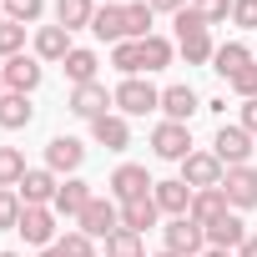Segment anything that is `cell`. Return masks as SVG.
<instances>
[{"label": "cell", "mask_w": 257, "mask_h": 257, "mask_svg": "<svg viewBox=\"0 0 257 257\" xmlns=\"http://www.w3.org/2000/svg\"><path fill=\"white\" fill-rule=\"evenodd\" d=\"M0 16H6V0H0Z\"/></svg>", "instance_id": "obj_47"}, {"label": "cell", "mask_w": 257, "mask_h": 257, "mask_svg": "<svg viewBox=\"0 0 257 257\" xmlns=\"http://www.w3.org/2000/svg\"><path fill=\"white\" fill-rule=\"evenodd\" d=\"M192 11H197L207 26H217V21H227V16H232V0H192Z\"/></svg>", "instance_id": "obj_37"}, {"label": "cell", "mask_w": 257, "mask_h": 257, "mask_svg": "<svg viewBox=\"0 0 257 257\" xmlns=\"http://www.w3.org/2000/svg\"><path fill=\"white\" fill-rule=\"evenodd\" d=\"M41 257H61V247H41Z\"/></svg>", "instance_id": "obj_43"}, {"label": "cell", "mask_w": 257, "mask_h": 257, "mask_svg": "<svg viewBox=\"0 0 257 257\" xmlns=\"http://www.w3.org/2000/svg\"><path fill=\"white\" fill-rule=\"evenodd\" d=\"M222 192H227V207L252 212V207H257V167H227Z\"/></svg>", "instance_id": "obj_6"}, {"label": "cell", "mask_w": 257, "mask_h": 257, "mask_svg": "<svg viewBox=\"0 0 257 257\" xmlns=\"http://www.w3.org/2000/svg\"><path fill=\"white\" fill-rule=\"evenodd\" d=\"M177 46H182L187 66H202V61H212V56H217V46H212L207 26H197V31H177Z\"/></svg>", "instance_id": "obj_22"}, {"label": "cell", "mask_w": 257, "mask_h": 257, "mask_svg": "<svg viewBox=\"0 0 257 257\" xmlns=\"http://www.w3.org/2000/svg\"><path fill=\"white\" fill-rule=\"evenodd\" d=\"M202 257H232V252H217V247H207V252H202Z\"/></svg>", "instance_id": "obj_44"}, {"label": "cell", "mask_w": 257, "mask_h": 257, "mask_svg": "<svg viewBox=\"0 0 257 257\" xmlns=\"http://www.w3.org/2000/svg\"><path fill=\"white\" fill-rule=\"evenodd\" d=\"M91 31H96L101 41L121 46V41H126V6H101V11H96V21H91Z\"/></svg>", "instance_id": "obj_21"}, {"label": "cell", "mask_w": 257, "mask_h": 257, "mask_svg": "<svg viewBox=\"0 0 257 257\" xmlns=\"http://www.w3.org/2000/svg\"><path fill=\"white\" fill-rule=\"evenodd\" d=\"M152 152L162 162H187L192 157V132H187L182 121H162L157 132H152Z\"/></svg>", "instance_id": "obj_4"}, {"label": "cell", "mask_w": 257, "mask_h": 257, "mask_svg": "<svg viewBox=\"0 0 257 257\" xmlns=\"http://www.w3.org/2000/svg\"><path fill=\"white\" fill-rule=\"evenodd\" d=\"M212 61H217V66H212V71H217V76H227V81H232V76H242V71H247V66H252V51H247V46H242V41H227V46H217V56H212Z\"/></svg>", "instance_id": "obj_23"}, {"label": "cell", "mask_w": 257, "mask_h": 257, "mask_svg": "<svg viewBox=\"0 0 257 257\" xmlns=\"http://www.w3.org/2000/svg\"><path fill=\"white\" fill-rule=\"evenodd\" d=\"M56 21H61L66 31L91 26V21H96V0H56Z\"/></svg>", "instance_id": "obj_26"}, {"label": "cell", "mask_w": 257, "mask_h": 257, "mask_svg": "<svg viewBox=\"0 0 257 257\" xmlns=\"http://www.w3.org/2000/svg\"><path fill=\"white\" fill-rule=\"evenodd\" d=\"M21 212H26L21 192H16V187H0V227H16V222H21Z\"/></svg>", "instance_id": "obj_34"}, {"label": "cell", "mask_w": 257, "mask_h": 257, "mask_svg": "<svg viewBox=\"0 0 257 257\" xmlns=\"http://www.w3.org/2000/svg\"><path fill=\"white\" fill-rule=\"evenodd\" d=\"M242 242H247V222L237 212H227V217H217L207 227V247H217V252H237Z\"/></svg>", "instance_id": "obj_13"}, {"label": "cell", "mask_w": 257, "mask_h": 257, "mask_svg": "<svg viewBox=\"0 0 257 257\" xmlns=\"http://www.w3.org/2000/svg\"><path fill=\"white\" fill-rule=\"evenodd\" d=\"M152 177H147V167H137V162H126V167H116L111 172V192H116V202H137V197H152Z\"/></svg>", "instance_id": "obj_10"}, {"label": "cell", "mask_w": 257, "mask_h": 257, "mask_svg": "<svg viewBox=\"0 0 257 257\" xmlns=\"http://www.w3.org/2000/svg\"><path fill=\"white\" fill-rule=\"evenodd\" d=\"M232 257H257V237H247V242H242V247H237Z\"/></svg>", "instance_id": "obj_42"}, {"label": "cell", "mask_w": 257, "mask_h": 257, "mask_svg": "<svg viewBox=\"0 0 257 257\" xmlns=\"http://www.w3.org/2000/svg\"><path fill=\"white\" fill-rule=\"evenodd\" d=\"M152 11H167V16H177V11H187V0H147Z\"/></svg>", "instance_id": "obj_41"}, {"label": "cell", "mask_w": 257, "mask_h": 257, "mask_svg": "<svg viewBox=\"0 0 257 257\" xmlns=\"http://www.w3.org/2000/svg\"><path fill=\"white\" fill-rule=\"evenodd\" d=\"M106 106H116V96H111L101 81H86V86H76V91H71V111H76V116H86V121L106 116Z\"/></svg>", "instance_id": "obj_12"}, {"label": "cell", "mask_w": 257, "mask_h": 257, "mask_svg": "<svg viewBox=\"0 0 257 257\" xmlns=\"http://www.w3.org/2000/svg\"><path fill=\"white\" fill-rule=\"evenodd\" d=\"M56 192H61V182H56L51 167H31V172L21 177V202H26V207H51Z\"/></svg>", "instance_id": "obj_9"}, {"label": "cell", "mask_w": 257, "mask_h": 257, "mask_svg": "<svg viewBox=\"0 0 257 257\" xmlns=\"http://www.w3.org/2000/svg\"><path fill=\"white\" fill-rule=\"evenodd\" d=\"M106 257H147V252H142V232H132V227L111 232V237H106Z\"/></svg>", "instance_id": "obj_31"}, {"label": "cell", "mask_w": 257, "mask_h": 257, "mask_svg": "<svg viewBox=\"0 0 257 257\" xmlns=\"http://www.w3.org/2000/svg\"><path fill=\"white\" fill-rule=\"evenodd\" d=\"M111 66H116L121 76H142V41H121V46H111Z\"/></svg>", "instance_id": "obj_30"}, {"label": "cell", "mask_w": 257, "mask_h": 257, "mask_svg": "<svg viewBox=\"0 0 257 257\" xmlns=\"http://www.w3.org/2000/svg\"><path fill=\"white\" fill-rule=\"evenodd\" d=\"M162 111H167V121H192V111H202V101H197V91L192 86H167L162 91Z\"/></svg>", "instance_id": "obj_20"}, {"label": "cell", "mask_w": 257, "mask_h": 257, "mask_svg": "<svg viewBox=\"0 0 257 257\" xmlns=\"http://www.w3.org/2000/svg\"><path fill=\"white\" fill-rule=\"evenodd\" d=\"M162 257H177V252H162Z\"/></svg>", "instance_id": "obj_49"}, {"label": "cell", "mask_w": 257, "mask_h": 257, "mask_svg": "<svg viewBox=\"0 0 257 257\" xmlns=\"http://www.w3.org/2000/svg\"><path fill=\"white\" fill-rule=\"evenodd\" d=\"M157 217H162V207H157L152 197L121 202V227H132V232H147V227H157Z\"/></svg>", "instance_id": "obj_24"}, {"label": "cell", "mask_w": 257, "mask_h": 257, "mask_svg": "<svg viewBox=\"0 0 257 257\" xmlns=\"http://www.w3.org/2000/svg\"><path fill=\"white\" fill-rule=\"evenodd\" d=\"M232 21L242 31H257V0H232Z\"/></svg>", "instance_id": "obj_38"}, {"label": "cell", "mask_w": 257, "mask_h": 257, "mask_svg": "<svg viewBox=\"0 0 257 257\" xmlns=\"http://www.w3.org/2000/svg\"><path fill=\"white\" fill-rule=\"evenodd\" d=\"M81 162H86V147L76 137H51V147H46V167L51 172H76Z\"/></svg>", "instance_id": "obj_16"}, {"label": "cell", "mask_w": 257, "mask_h": 257, "mask_svg": "<svg viewBox=\"0 0 257 257\" xmlns=\"http://www.w3.org/2000/svg\"><path fill=\"white\" fill-rule=\"evenodd\" d=\"M0 96H6V71H0Z\"/></svg>", "instance_id": "obj_45"}, {"label": "cell", "mask_w": 257, "mask_h": 257, "mask_svg": "<svg viewBox=\"0 0 257 257\" xmlns=\"http://www.w3.org/2000/svg\"><path fill=\"white\" fill-rule=\"evenodd\" d=\"M227 86H232L242 101H252V96H257V66H247V71H242V76H232Z\"/></svg>", "instance_id": "obj_39"}, {"label": "cell", "mask_w": 257, "mask_h": 257, "mask_svg": "<svg viewBox=\"0 0 257 257\" xmlns=\"http://www.w3.org/2000/svg\"><path fill=\"white\" fill-rule=\"evenodd\" d=\"M152 202H157L167 217H187V207H192V187H187L182 177H172V182H157V187H152Z\"/></svg>", "instance_id": "obj_14"}, {"label": "cell", "mask_w": 257, "mask_h": 257, "mask_svg": "<svg viewBox=\"0 0 257 257\" xmlns=\"http://www.w3.org/2000/svg\"><path fill=\"white\" fill-rule=\"evenodd\" d=\"M111 96H116V106H121L126 116H147V111H157V106H162V91H157L152 81H142V76H126Z\"/></svg>", "instance_id": "obj_1"}, {"label": "cell", "mask_w": 257, "mask_h": 257, "mask_svg": "<svg viewBox=\"0 0 257 257\" xmlns=\"http://www.w3.org/2000/svg\"><path fill=\"white\" fill-rule=\"evenodd\" d=\"M26 172H31V167H26V157H21L16 147H0V187H21Z\"/></svg>", "instance_id": "obj_32"}, {"label": "cell", "mask_w": 257, "mask_h": 257, "mask_svg": "<svg viewBox=\"0 0 257 257\" xmlns=\"http://www.w3.org/2000/svg\"><path fill=\"white\" fill-rule=\"evenodd\" d=\"M41 11H46V0H6V16H11L16 26H31V21H41Z\"/></svg>", "instance_id": "obj_33"}, {"label": "cell", "mask_w": 257, "mask_h": 257, "mask_svg": "<svg viewBox=\"0 0 257 257\" xmlns=\"http://www.w3.org/2000/svg\"><path fill=\"white\" fill-rule=\"evenodd\" d=\"M91 197H96V192H91V182L71 177V182H61V192H56V202H51V207H56L61 217H81V212L91 207Z\"/></svg>", "instance_id": "obj_17"}, {"label": "cell", "mask_w": 257, "mask_h": 257, "mask_svg": "<svg viewBox=\"0 0 257 257\" xmlns=\"http://www.w3.org/2000/svg\"><path fill=\"white\" fill-rule=\"evenodd\" d=\"M91 137H96L106 152H121L126 142H132V126H126V116H111V111H106V116L91 121Z\"/></svg>", "instance_id": "obj_18"}, {"label": "cell", "mask_w": 257, "mask_h": 257, "mask_svg": "<svg viewBox=\"0 0 257 257\" xmlns=\"http://www.w3.org/2000/svg\"><path fill=\"white\" fill-rule=\"evenodd\" d=\"M162 237H167V252H177V257H197L207 247V227H197L192 217H172L162 227Z\"/></svg>", "instance_id": "obj_3"}, {"label": "cell", "mask_w": 257, "mask_h": 257, "mask_svg": "<svg viewBox=\"0 0 257 257\" xmlns=\"http://www.w3.org/2000/svg\"><path fill=\"white\" fill-rule=\"evenodd\" d=\"M0 257H16V252H0Z\"/></svg>", "instance_id": "obj_48"}, {"label": "cell", "mask_w": 257, "mask_h": 257, "mask_svg": "<svg viewBox=\"0 0 257 257\" xmlns=\"http://www.w3.org/2000/svg\"><path fill=\"white\" fill-rule=\"evenodd\" d=\"M152 6L147 0H126V41H147L152 36Z\"/></svg>", "instance_id": "obj_27"}, {"label": "cell", "mask_w": 257, "mask_h": 257, "mask_svg": "<svg viewBox=\"0 0 257 257\" xmlns=\"http://www.w3.org/2000/svg\"><path fill=\"white\" fill-rule=\"evenodd\" d=\"M76 46H71V31L66 26H41L36 31V56L41 61H66Z\"/></svg>", "instance_id": "obj_19"}, {"label": "cell", "mask_w": 257, "mask_h": 257, "mask_svg": "<svg viewBox=\"0 0 257 257\" xmlns=\"http://www.w3.org/2000/svg\"><path fill=\"white\" fill-rule=\"evenodd\" d=\"M76 222H81V232L96 242V237H111V232H121V207H116V202H106V197H91V207H86Z\"/></svg>", "instance_id": "obj_5"}, {"label": "cell", "mask_w": 257, "mask_h": 257, "mask_svg": "<svg viewBox=\"0 0 257 257\" xmlns=\"http://www.w3.org/2000/svg\"><path fill=\"white\" fill-rule=\"evenodd\" d=\"M106 6H126V0H106Z\"/></svg>", "instance_id": "obj_46"}, {"label": "cell", "mask_w": 257, "mask_h": 257, "mask_svg": "<svg viewBox=\"0 0 257 257\" xmlns=\"http://www.w3.org/2000/svg\"><path fill=\"white\" fill-rule=\"evenodd\" d=\"M212 157H217L222 167H247V162H252V132H247V126H217Z\"/></svg>", "instance_id": "obj_2"}, {"label": "cell", "mask_w": 257, "mask_h": 257, "mask_svg": "<svg viewBox=\"0 0 257 257\" xmlns=\"http://www.w3.org/2000/svg\"><path fill=\"white\" fill-rule=\"evenodd\" d=\"M31 116H36V106H31L26 96H16V91L0 96V126H6V132H21V126H31Z\"/></svg>", "instance_id": "obj_25"}, {"label": "cell", "mask_w": 257, "mask_h": 257, "mask_svg": "<svg viewBox=\"0 0 257 257\" xmlns=\"http://www.w3.org/2000/svg\"><path fill=\"white\" fill-rule=\"evenodd\" d=\"M187 217H192L197 227H212L217 217H227V192H222V187H207V192H192V207H187Z\"/></svg>", "instance_id": "obj_15"}, {"label": "cell", "mask_w": 257, "mask_h": 257, "mask_svg": "<svg viewBox=\"0 0 257 257\" xmlns=\"http://www.w3.org/2000/svg\"><path fill=\"white\" fill-rule=\"evenodd\" d=\"M16 232H21L31 247H56V212H51V207H26L21 222H16Z\"/></svg>", "instance_id": "obj_8"}, {"label": "cell", "mask_w": 257, "mask_h": 257, "mask_svg": "<svg viewBox=\"0 0 257 257\" xmlns=\"http://www.w3.org/2000/svg\"><path fill=\"white\" fill-rule=\"evenodd\" d=\"M61 66H66L71 86H86V81H96V66H101V61H96V51H71Z\"/></svg>", "instance_id": "obj_28"}, {"label": "cell", "mask_w": 257, "mask_h": 257, "mask_svg": "<svg viewBox=\"0 0 257 257\" xmlns=\"http://www.w3.org/2000/svg\"><path fill=\"white\" fill-rule=\"evenodd\" d=\"M56 247H61V257H96V242H91L86 232H66Z\"/></svg>", "instance_id": "obj_36"}, {"label": "cell", "mask_w": 257, "mask_h": 257, "mask_svg": "<svg viewBox=\"0 0 257 257\" xmlns=\"http://www.w3.org/2000/svg\"><path fill=\"white\" fill-rule=\"evenodd\" d=\"M222 162L212 157V152H192L187 162H182V182L192 187V192H207V187H222Z\"/></svg>", "instance_id": "obj_7"}, {"label": "cell", "mask_w": 257, "mask_h": 257, "mask_svg": "<svg viewBox=\"0 0 257 257\" xmlns=\"http://www.w3.org/2000/svg\"><path fill=\"white\" fill-rule=\"evenodd\" d=\"M21 46H26V26H16V21H0V56H21Z\"/></svg>", "instance_id": "obj_35"}, {"label": "cell", "mask_w": 257, "mask_h": 257, "mask_svg": "<svg viewBox=\"0 0 257 257\" xmlns=\"http://www.w3.org/2000/svg\"><path fill=\"white\" fill-rule=\"evenodd\" d=\"M0 71H6V91H16V96H31L41 86V61L36 56H11Z\"/></svg>", "instance_id": "obj_11"}, {"label": "cell", "mask_w": 257, "mask_h": 257, "mask_svg": "<svg viewBox=\"0 0 257 257\" xmlns=\"http://www.w3.org/2000/svg\"><path fill=\"white\" fill-rule=\"evenodd\" d=\"M242 126L257 137V96H252V101H242Z\"/></svg>", "instance_id": "obj_40"}, {"label": "cell", "mask_w": 257, "mask_h": 257, "mask_svg": "<svg viewBox=\"0 0 257 257\" xmlns=\"http://www.w3.org/2000/svg\"><path fill=\"white\" fill-rule=\"evenodd\" d=\"M172 66V41L167 36H147L142 41V71H162Z\"/></svg>", "instance_id": "obj_29"}]
</instances>
